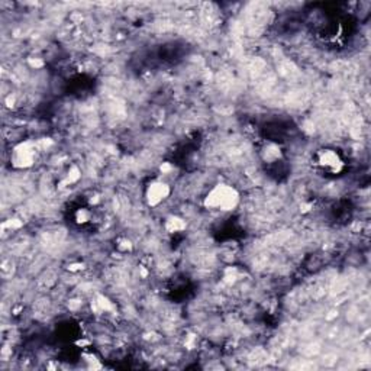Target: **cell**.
<instances>
[{"instance_id":"obj_1","label":"cell","mask_w":371,"mask_h":371,"mask_svg":"<svg viewBox=\"0 0 371 371\" xmlns=\"http://www.w3.org/2000/svg\"><path fill=\"white\" fill-rule=\"evenodd\" d=\"M241 203V193L229 183H217L203 197L205 209L219 214H231Z\"/></svg>"},{"instance_id":"obj_2","label":"cell","mask_w":371,"mask_h":371,"mask_svg":"<svg viewBox=\"0 0 371 371\" xmlns=\"http://www.w3.org/2000/svg\"><path fill=\"white\" fill-rule=\"evenodd\" d=\"M38 147L34 141H20L11 148L9 163L13 170H30L38 162Z\"/></svg>"},{"instance_id":"obj_3","label":"cell","mask_w":371,"mask_h":371,"mask_svg":"<svg viewBox=\"0 0 371 371\" xmlns=\"http://www.w3.org/2000/svg\"><path fill=\"white\" fill-rule=\"evenodd\" d=\"M313 164L327 177H336L346 170V160L334 148H322L313 157Z\"/></svg>"},{"instance_id":"obj_4","label":"cell","mask_w":371,"mask_h":371,"mask_svg":"<svg viewBox=\"0 0 371 371\" xmlns=\"http://www.w3.org/2000/svg\"><path fill=\"white\" fill-rule=\"evenodd\" d=\"M171 195V186L163 178H152L144 189V200L148 207H158Z\"/></svg>"},{"instance_id":"obj_5","label":"cell","mask_w":371,"mask_h":371,"mask_svg":"<svg viewBox=\"0 0 371 371\" xmlns=\"http://www.w3.org/2000/svg\"><path fill=\"white\" fill-rule=\"evenodd\" d=\"M260 157L266 164H276L283 160V148L277 142L267 141L260 148Z\"/></svg>"},{"instance_id":"obj_6","label":"cell","mask_w":371,"mask_h":371,"mask_svg":"<svg viewBox=\"0 0 371 371\" xmlns=\"http://www.w3.org/2000/svg\"><path fill=\"white\" fill-rule=\"evenodd\" d=\"M164 229L170 235L181 233L188 229V222H186V219L178 217V215H170L164 219Z\"/></svg>"},{"instance_id":"obj_7","label":"cell","mask_w":371,"mask_h":371,"mask_svg":"<svg viewBox=\"0 0 371 371\" xmlns=\"http://www.w3.org/2000/svg\"><path fill=\"white\" fill-rule=\"evenodd\" d=\"M92 218V214L87 209H78L77 214H75V222L77 224H87Z\"/></svg>"}]
</instances>
